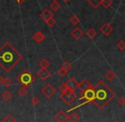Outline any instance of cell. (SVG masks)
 Instances as JSON below:
<instances>
[{
    "label": "cell",
    "instance_id": "1f68e13d",
    "mask_svg": "<svg viewBox=\"0 0 125 122\" xmlns=\"http://www.w3.org/2000/svg\"><path fill=\"white\" fill-rule=\"evenodd\" d=\"M118 103H119L121 105H123V104H124V103H125L124 98H123V97H121V98L119 99V101H118Z\"/></svg>",
    "mask_w": 125,
    "mask_h": 122
},
{
    "label": "cell",
    "instance_id": "4dcf8cb0",
    "mask_svg": "<svg viewBox=\"0 0 125 122\" xmlns=\"http://www.w3.org/2000/svg\"><path fill=\"white\" fill-rule=\"evenodd\" d=\"M31 102L33 103V104H37V103H39V98H38V97H36V96H34V97L32 98Z\"/></svg>",
    "mask_w": 125,
    "mask_h": 122
},
{
    "label": "cell",
    "instance_id": "44dd1931",
    "mask_svg": "<svg viewBox=\"0 0 125 122\" xmlns=\"http://www.w3.org/2000/svg\"><path fill=\"white\" fill-rule=\"evenodd\" d=\"M115 73L113 72V71H111V70H110V71H108L107 73L105 74V77L107 78L109 80H111V79H113L115 78Z\"/></svg>",
    "mask_w": 125,
    "mask_h": 122
},
{
    "label": "cell",
    "instance_id": "ac0fdd59",
    "mask_svg": "<svg viewBox=\"0 0 125 122\" xmlns=\"http://www.w3.org/2000/svg\"><path fill=\"white\" fill-rule=\"evenodd\" d=\"M101 4L104 8L108 9L112 5V0H101Z\"/></svg>",
    "mask_w": 125,
    "mask_h": 122
},
{
    "label": "cell",
    "instance_id": "d6986e66",
    "mask_svg": "<svg viewBox=\"0 0 125 122\" xmlns=\"http://www.w3.org/2000/svg\"><path fill=\"white\" fill-rule=\"evenodd\" d=\"M50 65V62L46 60V59H42L40 62V66L41 68H47Z\"/></svg>",
    "mask_w": 125,
    "mask_h": 122
},
{
    "label": "cell",
    "instance_id": "8fae6325",
    "mask_svg": "<svg viewBox=\"0 0 125 122\" xmlns=\"http://www.w3.org/2000/svg\"><path fill=\"white\" fill-rule=\"evenodd\" d=\"M45 34L40 31L36 32V33H33V39L34 40L35 42H37V43H41V42L45 39Z\"/></svg>",
    "mask_w": 125,
    "mask_h": 122
},
{
    "label": "cell",
    "instance_id": "4316f807",
    "mask_svg": "<svg viewBox=\"0 0 125 122\" xmlns=\"http://www.w3.org/2000/svg\"><path fill=\"white\" fill-rule=\"evenodd\" d=\"M19 95L20 96H26L27 95V93H28V91H27V89H26V87H21V89L19 90Z\"/></svg>",
    "mask_w": 125,
    "mask_h": 122
},
{
    "label": "cell",
    "instance_id": "e575fe53",
    "mask_svg": "<svg viewBox=\"0 0 125 122\" xmlns=\"http://www.w3.org/2000/svg\"><path fill=\"white\" fill-rule=\"evenodd\" d=\"M62 1H63V2H65V3H67L68 1H70V0H62Z\"/></svg>",
    "mask_w": 125,
    "mask_h": 122
},
{
    "label": "cell",
    "instance_id": "8992f818",
    "mask_svg": "<svg viewBox=\"0 0 125 122\" xmlns=\"http://www.w3.org/2000/svg\"><path fill=\"white\" fill-rule=\"evenodd\" d=\"M42 93H43L46 97H51V96L55 93V89H54L51 84H48L42 89Z\"/></svg>",
    "mask_w": 125,
    "mask_h": 122
},
{
    "label": "cell",
    "instance_id": "e0dca14e",
    "mask_svg": "<svg viewBox=\"0 0 125 122\" xmlns=\"http://www.w3.org/2000/svg\"><path fill=\"white\" fill-rule=\"evenodd\" d=\"M60 8H61V4H59L57 1H55V2H53L52 4H51V9H52V10H54V11L59 10V9H60Z\"/></svg>",
    "mask_w": 125,
    "mask_h": 122
},
{
    "label": "cell",
    "instance_id": "d590c367",
    "mask_svg": "<svg viewBox=\"0 0 125 122\" xmlns=\"http://www.w3.org/2000/svg\"><path fill=\"white\" fill-rule=\"evenodd\" d=\"M52 1H53V2H55V1H57V0H52Z\"/></svg>",
    "mask_w": 125,
    "mask_h": 122
},
{
    "label": "cell",
    "instance_id": "7c38bea8",
    "mask_svg": "<svg viewBox=\"0 0 125 122\" xmlns=\"http://www.w3.org/2000/svg\"><path fill=\"white\" fill-rule=\"evenodd\" d=\"M83 34H84V33L82 31V29L79 28H75V29L71 32L72 37H73L74 38H75V39H80V38L83 36Z\"/></svg>",
    "mask_w": 125,
    "mask_h": 122
},
{
    "label": "cell",
    "instance_id": "2e32d148",
    "mask_svg": "<svg viewBox=\"0 0 125 122\" xmlns=\"http://www.w3.org/2000/svg\"><path fill=\"white\" fill-rule=\"evenodd\" d=\"M71 68H72V65L68 62H65L62 65V67H61V69H62V70L65 71L66 73L69 72Z\"/></svg>",
    "mask_w": 125,
    "mask_h": 122
},
{
    "label": "cell",
    "instance_id": "ba28073f",
    "mask_svg": "<svg viewBox=\"0 0 125 122\" xmlns=\"http://www.w3.org/2000/svg\"><path fill=\"white\" fill-rule=\"evenodd\" d=\"M40 16L44 20V21H46L47 20H49V19H51V18L53 17V14H52V12L50 10V9H44L41 13H40Z\"/></svg>",
    "mask_w": 125,
    "mask_h": 122
},
{
    "label": "cell",
    "instance_id": "484cf974",
    "mask_svg": "<svg viewBox=\"0 0 125 122\" xmlns=\"http://www.w3.org/2000/svg\"><path fill=\"white\" fill-rule=\"evenodd\" d=\"M116 47H117L118 49H119L120 50H123L125 49V43L123 40H121V41H119L117 43V45H116Z\"/></svg>",
    "mask_w": 125,
    "mask_h": 122
},
{
    "label": "cell",
    "instance_id": "f546056e",
    "mask_svg": "<svg viewBox=\"0 0 125 122\" xmlns=\"http://www.w3.org/2000/svg\"><path fill=\"white\" fill-rule=\"evenodd\" d=\"M58 74L61 76V77H63V76H65V74H66V72L65 71H63L62 69H60V70H58Z\"/></svg>",
    "mask_w": 125,
    "mask_h": 122
},
{
    "label": "cell",
    "instance_id": "3957f363",
    "mask_svg": "<svg viewBox=\"0 0 125 122\" xmlns=\"http://www.w3.org/2000/svg\"><path fill=\"white\" fill-rule=\"evenodd\" d=\"M35 79L34 76L31 74L28 70H24L19 76L17 77L18 82L21 84H22L23 87H28V85H30L32 82H33Z\"/></svg>",
    "mask_w": 125,
    "mask_h": 122
},
{
    "label": "cell",
    "instance_id": "603a6c76",
    "mask_svg": "<svg viewBox=\"0 0 125 122\" xmlns=\"http://www.w3.org/2000/svg\"><path fill=\"white\" fill-rule=\"evenodd\" d=\"M70 120L71 122H77L79 120V116L77 113H72L70 116Z\"/></svg>",
    "mask_w": 125,
    "mask_h": 122
},
{
    "label": "cell",
    "instance_id": "5b68a950",
    "mask_svg": "<svg viewBox=\"0 0 125 122\" xmlns=\"http://www.w3.org/2000/svg\"><path fill=\"white\" fill-rule=\"evenodd\" d=\"M99 30H100V32L104 35V36H108V35H110L111 33H112L113 28L111 27V25L110 24V23L106 22V23L103 24L102 26L100 27Z\"/></svg>",
    "mask_w": 125,
    "mask_h": 122
},
{
    "label": "cell",
    "instance_id": "9c48e42d",
    "mask_svg": "<svg viewBox=\"0 0 125 122\" xmlns=\"http://www.w3.org/2000/svg\"><path fill=\"white\" fill-rule=\"evenodd\" d=\"M37 75H38L41 79L45 80V79H46L47 78L51 75V73L49 72L46 68H41L40 70L38 71V73H37Z\"/></svg>",
    "mask_w": 125,
    "mask_h": 122
},
{
    "label": "cell",
    "instance_id": "d6a6232c",
    "mask_svg": "<svg viewBox=\"0 0 125 122\" xmlns=\"http://www.w3.org/2000/svg\"><path fill=\"white\" fill-rule=\"evenodd\" d=\"M26 0H16V3H18L19 4H22V3H24Z\"/></svg>",
    "mask_w": 125,
    "mask_h": 122
},
{
    "label": "cell",
    "instance_id": "277c9868",
    "mask_svg": "<svg viewBox=\"0 0 125 122\" xmlns=\"http://www.w3.org/2000/svg\"><path fill=\"white\" fill-rule=\"evenodd\" d=\"M94 97H95V92H94V89H93V88H90V89L82 92V99H85L87 102H90L93 101Z\"/></svg>",
    "mask_w": 125,
    "mask_h": 122
},
{
    "label": "cell",
    "instance_id": "836d02e7",
    "mask_svg": "<svg viewBox=\"0 0 125 122\" xmlns=\"http://www.w3.org/2000/svg\"><path fill=\"white\" fill-rule=\"evenodd\" d=\"M3 81H4V79H3V77L1 75H0V84H3Z\"/></svg>",
    "mask_w": 125,
    "mask_h": 122
},
{
    "label": "cell",
    "instance_id": "7402d4cb",
    "mask_svg": "<svg viewBox=\"0 0 125 122\" xmlns=\"http://www.w3.org/2000/svg\"><path fill=\"white\" fill-rule=\"evenodd\" d=\"M70 22L73 25H77L80 22V19H79V17H77L76 16H73L70 18Z\"/></svg>",
    "mask_w": 125,
    "mask_h": 122
},
{
    "label": "cell",
    "instance_id": "4fadbf2b",
    "mask_svg": "<svg viewBox=\"0 0 125 122\" xmlns=\"http://www.w3.org/2000/svg\"><path fill=\"white\" fill-rule=\"evenodd\" d=\"M67 119V116L65 114V113H63L62 111H60L57 115H56V120L58 122H63Z\"/></svg>",
    "mask_w": 125,
    "mask_h": 122
},
{
    "label": "cell",
    "instance_id": "ffe728a7",
    "mask_svg": "<svg viewBox=\"0 0 125 122\" xmlns=\"http://www.w3.org/2000/svg\"><path fill=\"white\" fill-rule=\"evenodd\" d=\"M2 97L4 98L5 101H9V100H10L11 97H12V95H11V93L9 92V91H5V92L3 93Z\"/></svg>",
    "mask_w": 125,
    "mask_h": 122
},
{
    "label": "cell",
    "instance_id": "30bf717a",
    "mask_svg": "<svg viewBox=\"0 0 125 122\" xmlns=\"http://www.w3.org/2000/svg\"><path fill=\"white\" fill-rule=\"evenodd\" d=\"M78 84L79 83L77 82L74 78H70V79L68 80V82L66 83L67 87H68L69 89L72 90V91H75V89H77V87H78Z\"/></svg>",
    "mask_w": 125,
    "mask_h": 122
},
{
    "label": "cell",
    "instance_id": "f1b7e54d",
    "mask_svg": "<svg viewBox=\"0 0 125 122\" xmlns=\"http://www.w3.org/2000/svg\"><path fill=\"white\" fill-rule=\"evenodd\" d=\"M66 89H68V87H67L66 83H65V84H62L60 86H59V90H60V91H62V92H63V91H64Z\"/></svg>",
    "mask_w": 125,
    "mask_h": 122
},
{
    "label": "cell",
    "instance_id": "7a4b0ae2",
    "mask_svg": "<svg viewBox=\"0 0 125 122\" xmlns=\"http://www.w3.org/2000/svg\"><path fill=\"white\" fill-rule=\"evenodd\" d=\"M94 92H95V97L94 98H96V100H97V103H96L97 105L99 103L105 104L107 102H109L114 96V93L102 81H99L96 84L95 88H94Z\"/></svg>",
    "mask_w": 125,
    "mask_h": 122
},
{
    "label": "cell",
    "instance_id": "cb8c5ba5",
    "mask_svg": "<svg viewBox=\"0 0 125 122\" xmlns=\"http://www.w3.org/2000/svg\"><path fill=\"white\" fill-rule=\"evenodd\" d=\"M3 84L6 86V87H9L10 85L12 84V80L9 78H6V79H4V81H3Z\"/></svg>",
    "mask_w": 125,
    "mask_h": 122
},
{
    "label": "cell",
    "instance_id": "5bb4252c",
    "mask_svg": "<svg viewBox=\"0 0 125 122\" xmlns=\"http://www.w3.org/2000/svg\"><path fill=\"white\" fill-rule=\"evenodd\" d=\"M87 2L94 9L98 8L101 4V0H87Z\"/></svg>",
    "mask_w": 125,
    "mask_h": 122
},
{
    "label": "cell",
    "instance_id": "83f0119b",
    "mask_svg": "<svg viewBox=\"0 0 125 122\" xmlns=\"http://www.w3.org/2000/svg\"><path fill=\"white\" fill-rule=\"evenodd\" d=\"M15 121L16 120H15V119L11 115H8V116H6L4 119V122H15Z\"/></svg>",
    "mask_w": 125,
    "mask_h": 122
},
{
    "label": "cell",
    "instance_id": "52a82bcc",
    "mask_svg": "<svg viewBox=\"0 0 125 122\" xmlns=\"http://www.w3.org/2000/svg\"><path fill=\"white\" fill-rule=\"evenodd\" d=\"M78 87H79V89L82 90V91L83 92V91H87V90L92 88V85H91L90 82H89L87 79H83L82 82L78 84Z\"/></svg>",
    "mask_w": 125,
    "mask_h": 122
},
{
    "label": "cell",
    "instance_id": "6da1fadb",
    "mask_svg": "<svg viewBox=\"0 0 125 122\" xmlns=\"http://www.w3.org/2000/svg\"><path fill=\"white\" fill-rule=\"evenodd\" d=\"M21 55L9 43L6 42L0 47V66L4 71H10L20 61Z\"/></svg>",
    "mask_w": 125,
    "mask_h": 122
},
{
    "label": "cell",
    "instance_id": "9a60e30c",
    "mask_svg": "<svg viewBox=\"0 0 125 122\" xmlns=\"http://www.w3.org/2000/svg\"><path fill=\"white\" fill-rule=\"evenodd\" d=\"M87 35L88 36V38H90L91 39H93V38H94L96 37L97 33H96V31L94 29V28H90V29H88L87 31Z\"/></svg>",
    "mask_w": 125,
    "mask_h": 122
},
{
    "label": "cell",
    "instance_id": "d4e9b609",
    "mask_svg": "<svg viewBox=\"0 0 125 122\" xmlns=\"http://www.w3.org/2000/svg\"><path fill=\"white\" fill-rule=\"evenodd\" d=\"M46 24H47V26H49L50 28H52V27H53L54 25L56 24V21H55V19H54L53 17L52 18H51V19H49V20H47L46 21Z\"/></svg>",
    "mask_w": 125,
    "mask_h": 122
}]
</instances>
